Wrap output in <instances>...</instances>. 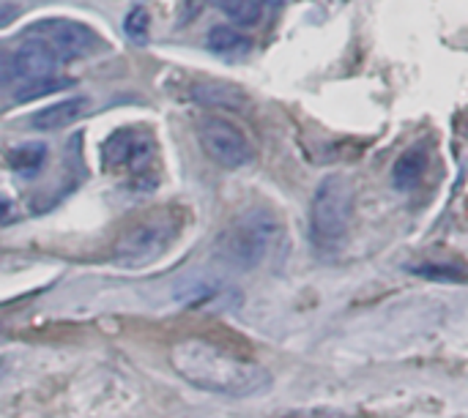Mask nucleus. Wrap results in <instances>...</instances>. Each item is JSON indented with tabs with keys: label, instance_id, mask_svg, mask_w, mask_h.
<instances>
[{
	"label": "nucleus",
	"instance_id": "nucleus-2",
	"mask_svg": "<svg viewBox=\"0 0 468 418\" xmlns=\"http://www.w3.org/2000/svg\"><path fill=\"white\" fill-rule=\"evenodd\" d=\"M280 235L282 225L277 214L269 208H252L219 233L214 244V257L230 271H252L274 252Z\"/></svg>",
	"mask_w": 468,
	"mask_h": 418
},
{
	"label": "nucleus",
	"instance_id": "nucleus-4",
	"mask_svg": "<svg viewBox=\"0 0 468 418\" xmlns=\"http://www.w3.org/2000/svg\"><path fill=\"white\" fill-rule=\"evenodd\" d=\"M178 230L181 219L173 211H156L151 216H143L118 235L112 246V260L123 268H145L173 246Z\"/></svg>",
	"mask_w": 468,
	"mask_h": 418
},
{
	"label": "nucleus",
	"instance_id": "nucleus-11",
	"mask_svg": "<svg viewBox=\"0 0 468 418\" xmlns=\"http://www.w3.org/2000/svg\"><path fill=\"white\" fill-rule=\"evenodd\" d=\"M425 170H428V145H425V142H414V145L406 148V151L400 153V159L395 162L392 183H395L400 192H409V189L420 186V181L425 178Z\"/></svg>",
	"mask_w": 468,
	"mask_h": 418
},
{
	"label": "nucleus",
	"instance_id": "nucleus-17",
	"mask_svg": "<svg viewBox=\"0 0 468 418\" xmlns=\"http://www.w3.org/2000/svg\"><path fill=\"white\" fill-rule=\"evenodd\" d=\"M414 274H422V277H428V279H452V282H463V271H458V268L422 266V268H414Z\"/></svg>",
	"mask_w": 468,
	"mask_h": 418
},
{
	"label": "nucleus",
	"instance_id": "nucleus-15",
	"mask_svg": "<svg viewBox=\"0 0 468 418\" xmlns=\"http://www.w3.org/2000/svg\"><path fill=\"white\" fill-rule=\"evenodd\" d=\"M74 79L71 77H47V79H33L27 82L25 88L14 90V101L16 104H25V101H33L38 96H49V93H58V90H66L71 88Z\"/></svg>",
	"mask_w": 468,
	"mask_h": 418
},
{
	"label": "nucleus",
	"instance_id": "nucleus-8",
	"mask_svg": "<svg viewBox=\"0 0 468 418\" xmlns=\"http://www.w3.org/2000/svg\"><path fill=\"white\" fill-rule=\"evenodd\" d=\"M58 57L55 52L41 41V38H27L16 52H14V71L16 77L33 82V79H47L55 77L58 71Z\"/></svg>",
	"mask_w": 468,
	"mask_h": 418
},
{
	"label": "nucleus",
	"instance_id": "nucleus-1",
	"mask_svg": "<svg viewBox=\"0 0 468 418\" xmlns=\"http://www.w3.org/2000/svg\"><path fill=\"white\" fill-rule=\"evenodd\" d=\"M170 364L176 375L208 394L252 400L271 392L274 378L239 353H230L206 340H181L170 348Z\"/></svg>",
	"mask_w": 468,
	"mask_h": 418
},
{
	"label": "nucleus",
	"instance_id": "nucleus-14",
	"mask_svg": "<svg viewBox=\"0 0 468 418\" xmlns=\"http://www.w3.org/2000/svg\"><path fill=\"white\" fill-rule=\"evenodd\" d=\"M208 3L217 5V8H222L236 25H244V27L258 25L261 11H263V3L261 0H208Z\"/></svg>",
	"mask_w": 468,
	"mask_h": 418
},
{
	"label": "nucleus",
	"instance_id": "nucleus-19",
	"mask_svg": "<svg viewBox=\"0 0 468 418\" xmlns=\"http://www.w3.org/2000/svg\"><path fill=\"white\" fill-rule=\"evenodd\" d=\"M19 11H22V8H19L16 3H3V5H0V27H5L8 22H14V19L19 16Z\"/></svg>",
	"mask_w": 468,
	"mask_h": 418
},
{
	"label": "nucleus",
	"instance_id": "nucleus-3",
	"mask_svg": "<svg viewBox=\"0 0 468 418\" xmlns=\"http://www.w3.org/2000/svg\"><path fill=\"white\" fill-rule=\"evenodd\" d=\"M354 203H356V189L348 175L332 172L321 178L310 208V238L318 252L340 249L354 219Z\"/></svg>",
	"mask_w": 468,
	"mask_h": 418
},
{
	"label": "nucleus",
	"instance_id": "nucleus-18",
	"mask_svg": "<svg viewBox=\"0 0 468 418\" xmlns=\"http://www.w3.org/2000/svg\"><path fill=\"white\" fill-rule=\"evenodd\" d=\"M11 79H16V71H14V55H11L5 47H0V85H5V82H11Z\"/></svg>",
	"mask_w": 468,
	"mask_h": 418
},
{
	"label": "nucleus",
	"instance_id": "nucleus-5",
	"mask_svg": "<svg viewBox=\"0 0 468 418\" xmlns=\"http://www.w3.org/2000/svg\"><path fill=\"white\" fill-rule=\"evenodd\" d=\"M25 36L41 38L58 60H80L99 47V33L74 19H41L25 30Z\"/></svg>",
	"mask_w": 468,
	"mask_h": 418
},
{
	"label": "nucleus",
	"instance_id": "nucleus-21",
	"mask_svg": "<svg viewBox=\"0 0 468 418\" xmlns=\"http://www.w3.org/2000/svg\"><path fill=\"white\" fill-rule=\"evenodd\" d=\"M263 5H271V8H277V5H282L285 0H261Z\"/></svg>",
	"mask_w": 468,
	"mask_h": 418
},
{
	"label": "nucleus",
	"instance_id": "nucleus-12",
	"mask_svg": "<svg viewBox=\"0 0 468 418\" xmlns=\"http://www.w3.org/2000/svg\"><path fill=\"white\" fill-rule=\"evenodd\" d=\"M206 44L211 52L217 55H225V57H244L252 44L244 33H239L236 27H228V25H214L206 36Z\"/></svg>",
	"mask_w": 468,
	"mask_h": 418
},
{
	"label": "nucleus",
	"instance_id": "nucleus-7",
	"mask_svg": "<svg viewBox=\"0 0 468 418\" xmlns=\"http://www.w3.org/2000/svg\"><path fill=\"white\" fill-rule=\"evenodd\" d=\"M154 137L143 129H121L101 148V164L107 172H123L140 178L154 162Z\"/></svg>",
	"mask_w": 468,
	"mask_h": 418
},
{
	"label": "nucleus",
	"instance_id": "nucleus-16",
	"mask_svg": "<svg viewBox=\"0 0 468 418\" xmlns=\"http://www.w3.org/2000/svg\"><path fill=\"white\" fill-rule=\"evenodd\" d=\"M123 27H126V33H129V38H132V41L145 44V41H148V27H151V16H148V11H145V8H134V11H129V16H126Z\"/></svg>",
	"mask_w": 468,
	"mask_h": 418
},
{
	"label": "nucleus",
	"instance_id": "nucleus-9",
	"mask_svg": "<svg viewBox=\"0 0 468 418\" xmlns=\"http://www.w3.org/2000/svg\"><path fill=\"white\" fill-rule=\"evenodd\" d=\"M189 96L200 107H222V110H236V112L247 110L250 104V96L244 93V88L225 82V79H197L189 88Z\"/></svg>",
	"mask_w": 468,
	"mask_h": 418
},
{
	"label": "nucleus",
	"instance_id": "nucleus-6",
	"mask_svg": "<svg viewBox=\"0 0 468 418\" xmlns=\"http://www.w3.org/2000/svg\"><path fill=\"white\" fill-rule=\"evenodd\" d=\"M197 137L203 151L225 170H239L252 159L247 134L225 118H203L197 123Z\"/></svg>",
	"mask_w": 468,
	"mask_h": 418
},
{
	"label": "nucleus",
	"instance_id": "nucleus-10",
	"mask_svg": "<svg viewBox=\"0 0 468 418\" xmlns=\"http://www.w3.org/2000/svg\"><path fill=\"white\" fill-rule=\"evenodd\" d=\"M88 110V96H74V99H63V101H55L38 112L30 115V129L36 131H58L74 120H80Z\"/></svg>",
	"mask_w": 468,
	"mask_h": 418
},
{
	"label": "nucleus",
	"instance_id": "nucleus-13",
	"mask_svg": "<svg viewBox=\"0 0 468 418\" xmlns=\"http://www.w3.org/2000/svg\"><path fill=\"white\" fill-rule=\"evenodd\" d=\"M44 159H47V148H44L41 142H25V145L14 148V151L8 153L11 167H14L19 175H36V172L41 170Z\"/></svg>",
	"mask_w": 468,
	"mask_h": 418
},
{
	"label": "nucleus",
	"instance_id": "nucleus-20",
	"mask_svg": "<svg viewBox=\"0 0 468 418\" xmlns=\"http://www.w3.org/2000/svg\"><path fill=\"white\" fill-rule=\"evenodd\" d=\"M8 211H11V205H8L5 200H0V219H5V216H8Z\"/></svg>",
	"mask_w": 468,
	"mask_h": 418
}]
</instances>
